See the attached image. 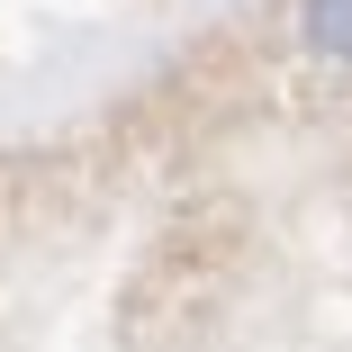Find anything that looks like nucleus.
<instances>
[{"mask_svg":"<svg viewBox=\"0 0 352 352\" xmlns=\"http://www.w3.org/2000/svg\"><path fill=\"white\" fill-rule=\"evenodd\" d=\"M298 45L316 63H352V0H298Z\"/></svg>","mask_w":352,"mask_h":352,"instance_id":"1","label":"nucleus"}]
</instances>
